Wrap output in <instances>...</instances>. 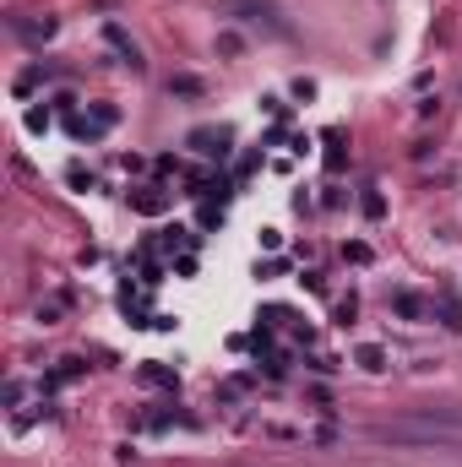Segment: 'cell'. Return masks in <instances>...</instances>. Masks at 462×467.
<instances>
[{
	"label": "cell",
	"mask_w": 462,
	"mask_h": 467,
	"mask_svg": "<svg viewBox=\"0 0 462 467\" xmlns=\"http://www.w3.org/2000/svg\"><path fill=\"white\" fill-rule=\"evenodd\" d=\"M397 310H403V316H408V321H414V316H419V310H425V305H419V299H414V294H397Z\"/></svg>",
	"instance_id": "1"
}]
</instances>
